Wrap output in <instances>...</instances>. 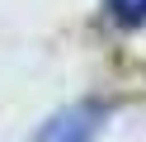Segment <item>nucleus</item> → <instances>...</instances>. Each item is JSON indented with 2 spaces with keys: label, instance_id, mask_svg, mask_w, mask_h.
<instances>
[{
  "label": "nucleus",
  "instance_id": "f257e3e1",
  "mask_svg": "<svg viewBox=\"0 0 146 142\" xmlns=\"http://www.w3.org/2000/svg\"><path fill=\"white\" fill-rule=\"evenodd\" d=\"M108 9H113V19H118V24H127V28L146 19V0H108Z\"/></svg>",
  "mask_w": 146,
  "mask_h": 142
}]
</instances>
